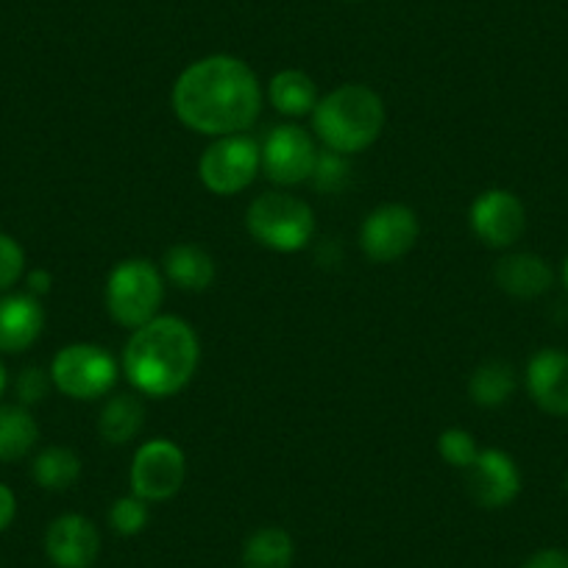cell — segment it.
I'll use <instances>...</instances> for the list:
<instances>
[{"mask_svg":"<svg viewBox=\"0 0 568 568\" xmlns=\"http://www.w3.org/2000/svg\"><path fill=\"white\" fill-rule=\"evenodd\" d=\"M310 120H313L315 140L324 149L343 156H357L382 136L387 109L374 87L341 84L318 98V106L313 109Z\"/></svg>","mask_w":568,"mask_h":568,"instance_id":"obj_3","label":"cell"},{"mask_svg":"<svg viewBox=\"0 0 568 568\" xmlns=\"http://www.w3.org/2000/svg\"><path fill=\"white\" fill-rule=\"evenodd\" d=\"M51 382L73 402H101L120 379V359L98 343H70L51 359Z\"/></svg>","mask_w":568,"mask_h":568,"instance_id":"obj_6","label":"cell"},{"mask_svg":"<svg viewBox=\"0 0 568 568\" xmlns=\"http://www.w3.org/2000/svg\"><path fill=\"white\" fill-rule=\"evenodd\" d=\"M187 479V455L171 438H151L136 446L129 468L131 494L149 505L168 501L184 488Z\"/></svg>","mask_w":568,"mask_h":568,"instance_id":"obj_9","label":"cell"},{"mask_svg":"<svg viewBox=\"0 0 568 568\" xmlns=\"http://www.w3.org/2000/svg\"><path fill=\"white\" fill-rule=\"evenodd\" d=\"M494 282L501 293L513 298H540L555 284V267L532 251H513L505 254L494 267Z\"/></svg>","mask_w":568,"mask_h":568,"instance_id":"obj_16","label":"cell"},{"mask_svg":"<svg viewBox=\"0 0 568 568\" xmlns=\"http://www.w3.org/2000/svg\"><path fill=\"white\" fill-rule=\"evenodd\" d=\"M262 101L265 92L256 73L232 53H212L187 64L171 92L179 123L210 140L248 134L260 120Z\"/></svg>","mask_w":568,"mask_h":568,"instance_id":"obj_1","label":"cell"},{"mask_svg":"<svg viewBox=\"0 0 568 568\" xmlns=\"http://www.w3.org/2000/svg\"><path fill=\"white\" fill-rule=\"evenodd\" d=\"M45 555L57 568H92L101 555V532L81 513H64L48 524Z\"/></svg>","mask_w":568,"mask_h":568,"instance_id":"obj_13","label":"cell"},{"mask_svg":"<svg viewBox=\"0 0 568 568\" xmlns=\"http://www.w3.org/2000/svg\"><path fill=\"white\" fill-rule=\"evenodd\" d=\"M162 276L182 293L210 291L217 278V262L204 245L176 243L162 256Z\"/></svg>","mask_w":568,"mask_h":568,"instance_id":"obj_17","label":"cell"},{"mask_svg":"<svg viewBox=\"0 0 568 568\" xmlns=\"http://www.w3.org/2000/svg\"><path fill=\"white\" fill-rule=\"evenodd\" d=\"M352 156H343L337 151L321 149L318 162H315V171L310 182L321 190V193H341L343 187L352 179V165H348Z\"/></svg>","mask_w":568,"mask_h":568,"instance_id":"obj_26","label":"cell"},{"mask_svg":"<svg viewBox=\"0 0 568 568\" xmlns=\"http://www.w3.org/2000/svg\"><path fill=\"white\" fill-rule=\"evenodd\" d=\"M199 365V332L179 315H156L134 329L120 354V371L131 390L145 398L179 396L195 379Z\"/></svg>","mask_w":568,"mask_h":568,"instance_id":"obj_2","label":"cell"},{"mask_svg":"<svg viewBox=\"0 0 568 568\" xmlns=\"http://www.w3.org/2000/svg\"><path fill=\"white\" fill-rule=\"evenodd\" d=\"M318 87H315L313 75L304 70H278L265 87V101L271 103L273 112H278L287 120L310 118L313 109L318 106Z\"/></svg>","mask_w":568,"mask_h":568,"instance_id":"obj_19","label":"cell"},{"mask_svg":"<svg viewBox=\"0 0 568 568\" xmlns=\"http://www.w3.org/2000/svg\"><path fill=\"white\" fill-rule=\"evenodd\" d=\"M26 276V251L14 237L0 232V296H7Z\"/></svg>","mask_w":568,"mask_h":568,"instance_id":"obj_27","label":"cell"},{"mask_svg":"<svg viewBox=\"0 0 568 568\" xmlns=\"http://www.w3.org/2000/svg\"><path fill=\"white\" fill-rule=\"evenodd\" d=\"M14 516H18V496L9 485L0 483V532L12 527Z\"/></svg>","mask_w":568,"mask_h":568,"instance_id":"obj_30","label":"cell"},{"mask_svg":"<svg viewBox=\"0 0 568 568\" xmlns=\"http://www.w3.org/2000/svg\"><path fill=\"white\" fill-rule=\"evenodd\" d=\"M468 226L474 237L494 251H507L527 232V206L513 190L490 187L471 201Z\"/></svg>","mask_w":568,"mask_h":568,"instance_id":"obj_11","label":"cell"},{"mask_svg":"<svg viewBox=\"0 0 568 568\" xmlns=\"http://www.w3.org/2000/svg\"><path fill=\"white\" fill-rule=\"evenodd\" d=\"M260 173L262 149L260 140L251 134L215 136L199 156L201 184L221 199H232L248 190Z\"/></svg>","mask_w":568,"mask_h":568,"instance_id":"obj_7","label":"cell"},{"mask_svg":"<svg viewBox=\"0 0 568 568\" xmlns=\"http://www.w3.org/2000/svg\"><path fill=\"white\" fill-rule=\"evenodd\" d=\"M296 557L293 535L282 527H262L243 546V568H291Z\"/></svg>","mask_w":568,"mask_h":568,"instance_id":"obj_22","label":"cell"},{"mask_svg":"<svg viewBox=\"0 0 568 568\" xmlns=\"http://www.w3.org/2000/svg\"><path fill=\"white\" fill-rule=\"evenodd\" d=\"M51 371L40 368V365H31V368L20 371L18 382H14V390H18V398L23 407H31V404L45 402V396L51 393Z\"/></svg>","mask_w":568,"mask_h":568,"instance_id":"obj_28","label":"cell"},{"mask_svg":"<svg viewBox=\"0 0 568 568\" xmlns=\"http://www.w3.org/2000/svg\"><path fill=\"white\" fill-rule=\"evenodd\" d=\"M562 490H566V494H568V471H566V477H562Z\"/></svg>","mask_w":568,"mask_h":568,"instance_id":"obj_34","label":"cell"},{"mask_svg":"<svg viewBox=\"0 0 568 568\" xmlns=\"http://www.w3.org/2000/svg\"><path fill=\"white\" fill-rule=\"evenodd\" d=\"M149 521H151V505L134 494L120 496V499H114L112 507H109V524H112L114 532L123 535V538H134V535H140L142 529L149 527Z\"/></svg>","mask_w":568,"mask_h":568,"instance_id":"obj_24","label":"cell"},{"mask_svg":"<svg viewBox=\"0 0 568 568\" xmlns=\"http://www.w3.org/2000/svg\"><path fill=\"white\" fill-rule=\"evenodd\" d=\"M7 368H3V363H0V396H3V390H7Z\"/></svg>","mask_w":568,"mask_h":568,"instance_id":"obj_32","label":"cell"},{"mask_svg":"<svg viewBox=\"0 0 568 568\" xmlns=\"http://www.w3.org/2000/svg\"><path fill=\"white\" fill-rule=\"evenodd\" d=\"M438 455L449 463L452 468H460V471H468L471 463L477 460L479 444L468 429L463 426H449L438 435Z\"/></svg>","mask_w":568,"mask_h":568,"instance_id":"obj_25","label":"cell"},{"mask_svg":"<svg viewBox=\"0 0 568 568\" xmlns=\"http://www.w3.org/2000/svg\"><path fill=\"white\" fill-rule=\"evenodd\" d=\"M81 457L75 455L68 446H48L31 463V477L40 485L42 490H51V494H62L70 490L81 479Z\"/></svg>","mask_w":568,"mask_h":568,"instance_id":"obj_23","label":"cell"},{"mask_svg":"<svg viewBox=\"0 0 568 568\" xmlns=\"http://www.w3.org/2000/svg\"><path fill=\"white\" fill-rule=\"evenodd\" d=\"M26 284H29V291H26V293L42 298V296H48V293H51L53 276L45 271V267H37V271L26 273Z\"/></svg>","mask_w":568,"mask_h":568,"instance_id":"obj_31","label":"cell"},{"mask_svg":"<svg viewBox=\"0 0 568 568\" xmlns=\"http://www.w3.org/2000/svg\"><path fill=\"white\" fill-rule=\"evenodd\" d=\"M40 440V424L23 404H0V463L29 457Z\"/></svg>","mask_w":568,"mask_h":568,"instance_id":"obj_20","label":"cell"},{"mask_svg":"<svg viewBox=\"0 0 568 568\" xmlns=\"http://www.w3.org/2000/svg\"><path fill=\"white\" fill-rule=\"evenodd\" d=\"M245 229L251 240L276 254H298L315 237V212L287 190H267L245 210Z\"/></svg>","mask_w":568,"mask_h":568,"instance_id":"obj_5","label":"cell"},{"mask_svg":"<svg viewBox=\"0 0 568 568\" xmlns=\"http://www.w3.org/2000/svg\"><path fill=\"white\" fill-rule=\"evenodd\" d=\"M466 490L485 510H501L521 494V468L505 449H479L466 471Z\"/></svg>","mask_w":568,"mask_h":568,"instance_id":"obj_12","label":"cell"},{"mask_svg":"<svg viewBox=\"0 0 568 568\" xmlns=\"http://www.w3.org/2000/svg\"><path fill=\"white\" fill-rule=\"evenodd\" d=\"M165 287L168 282L162 276V267L151 260H142V256L120 260L103 284V304H106L109 318L123 329H140L162 315Z\"/></svg>","mask_w":568,"mask_h":568,"instance_id":"obj_4","label":"cell"},{"mask_svg":"<svg viewBox=\"0 0 568 568\" xmlns=\"http://www.w3.org/2000/svg\"><path fill=\"white\" fill-rule=\"evenodd\" d=\"M521 568H568V551L562 549H540L524 562Z\"/></svg>","mask_w":568,"mask_h":568,"instance_id":"obj_29","label":"cell"},{"mask_svg":"<svg viewBox=\"0 0 568 568\" xmlns=\"http://www.w3.org/2000/svg\"><path fill=\"white\" fill-rule=\"evenodd\" d=\"M45 329L42 298L31 293L0 296V354H23L40 341Z\"/></svg>","mask_w":568,"mask_h":568,"instance_id":"obj_15","label":"cell"},{"mask_svg":"<svg viewBox=\"0 0 568 568\" xmlns=\"http://www.w3.org/2000/svg\"><path fill=\"white\" fill-rule=\"evenodd\" d=\"M262 149V173L276 187H298L313 179L315 162H318V140L313 131L298 123L273 125L260 142Z\"/></svg>","mask_w":568,"mask_h":568,"instance_id":"obj_8","label":"cell"},{"mask_svg":"<svg viewBox=\"0 0 568 568\" xmlns=\"http://www.w3.org/2000/svg\"><path fill=\"white\" fill-rule=\"evenodd\" d=\"M516 387L518 376L510 363H505V359H485V363L474 368L471 379H468V396H471L477 407L496 409L516 396Z\"/></svg>","mask_w":568,"mask_h":568,"instance_id":"obj_21","label":"cell"},{"mask_svg":"<svg viewBox=\"0 0 568 568\" xmlns=\"http://www.w3.org/2000/svg\"><path fill=\"white\" fill-rule=\"evenodd\" d=\"M145 426V396L136 390L112 393L98 413V435L109 446H125L136 440Z\"/></svg>","mask_w":568,"mask_h":568,"instance_id":"obj_18","label":"cell"},{"mask_svg":"<svg viewBox=\"0 0 568 568\" xmlns=\"http://www.w3.org/2000/svg\"><path fill=\"white\" fill-rule=\"evenodd\" d=\"M524 385L535 407L555 418H568V352L540 348L529 357Z\"/></svg>","mask_w":568,"mask_h":568,"instance_id":"obj_14","label":"cell"},{"mask_svg":"<svg viewBox=\"0 0 568 568\" xmlns=\"http://www.w3.org/2000/svg\"><path fill=\"white\" fill-rule=\"evenodd\" d=\"M420 234L418 212L407 204H382L365 215L359 226V248L365 260L390 265L415 248Z\"/></svg>","mask_w":568,"mask_h":568,"instance_id":"obj_10","label":"cell"},{"mask_svg":"<svg viewBox=\"0 0 568 568\" xmlns=\"http://www.w3.org/2000/svg\"><path fill=\"white\" fill-rule=\"evenodd\" d=\"M562 284L568 287V256H566V262H562Z\"/></svg>","mask_w":568,"mask_h":568,"instance_id":"obj_33","label":"cell"}]
</instances>
